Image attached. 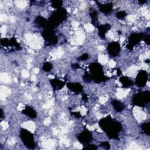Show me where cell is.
<instances>
[{
  "mask_svg": "<svg viewBox=\"0 0 150 150\" xmlns=\"http://www.w3.org/2000/svg\"><path fill=\"white\" fill-rule=\"evenodd\" d=\"M100 146L105 149H109L110 148V144L107 141H104V142H103L100 144Z\"/></svg>",
  "mask_w": 150,
  "mask_h": 150,
  "instance_id": "4316f807",
  "label": "cell"
},
{
  "mask_svg": "<svg viewBox=\"0 0 150 150\" xmlns=\"http://www.w3.org/2000/svg\"><path fill=\"white\" fill-rule=\"evenodd\" d=\"M116 16L118 19H122L127 16V13L124 11H119L116 13Z\"/></svg>",
  "mask_w": 150,
  "mask_h": 150,
  "instance_id": "484cf974",
  "label": "cell"
},
{
  "mask_svg": "<svg viewBox=\"0 0 150 150\" xmlns=\"http://www.w3.org/2000/svg\"><path fill=\"white\" fill-rule=\"evenodd\" d=\"M120 45L117 42H111L107 46L108 53L112 57H115L118 56L120 52Z\"/></svg>",
  "mask_w": 150,
  "mask_h": 150,
  "instance_id": "9c48e42d",
  "label": "cell"
},
{
  "mask_svg": "<svg viewBox=\"0 0 150 150\" xmlns=\"http://www.w3.org/2000/svg\"><path fill=\"white\" fill-rule=\"evenodd\" d=\"M67 17V12L63 8L57 9L49 18L47 21V26L53 28L64 21ZM46 27V28H47Z\"/></svg>",
  "mask_w": 150,
  "mask_h": 150,
  "instance_id": "3957f363",
  "label": "cell"
},
{
  "mask_svg": "<svg viewBox=\"0 0 150 150\" xmlns=\"http://www.w3.org/2000/svg\"><path fill=\"white\" fill-rule=\"evenodd\" d=\"M112 106L117 112H121L123 110L124 107L122 103L117 100H113L111 101Z\"/></svg>",
  "mask_w": 150,
  "mask_h": 150,
  "instance_id": "e0dca14e",
  "label": "cell"
},
{
  "mask_svg": "<svg viewBox=\"0 0 150 150\" xmlns=\"http://www.w3.org/2000/svg\"><path fill=\"white\" fill-rule=\"evenodd\" d=\"M1 45L4 46H14L17 49H19V48L20 47L19 44L18 43L15 38H12L11 39L2 38L1 39Z\"/></svg>",
  "mask_w": 150,
  "mask_h": 150,
  "instance_id": "8fae6325",
  "label": "cell"
},
{
  "mask_svg": "<svg viewBox=\"0 0 150 150\" xmlns=\"http://www.w3.org/2000/svg\"><path fill=\"white\" fill-rule=\"evenodd\" d=\"M141 128L142 129V132L144 134L148 135L150 134V122H149L142 124L141 126Z\"/></svg>",
  "mask_w": 150,
  "mask_h": 150,
  "instance_id": "44dd1931",
  "label": "cell"
},
{
  "mask_svg": "<svg viewBox=\"0 0 150 150\" xmlns=\"http://www.w3.org/2000/svg\"><path fill=\"white\" fill-rule=\"evenodd\" d=\"M83 149H88V150H96V149H97V146L95 145L88 144L86 145L85 146H84Z\"/></svg>",
  "mask_w": 150,
  "mask_h": 150,
  "instance_id": "d4e9b609",
  "label": "cell"
},
{
  "mask_svg": "<svg viewBox=\"0 0 150 150\" xmlns=\"http://www.w3.org/2000/svg\"><path fill=\"white\" fill-rule=\"evenodd\" d=\"M72 114L77 118H80L81 117V115L79 112H72Z\"/></svg>",
  "mask_w": 150,
  "mask_h": 150,
  "instance_id": "f546056e",
  "label": "cell"
},
{
  "mask_svg": "<svg viewBox=\"0 0 150 150\" xmlns=\"http://www.w3.org/2000/svg\"><path fill=\"white\" fill-rule=\"evenodd\" d=\"M88 57V55L87 54V53H84L83 54H82L81 56H80L78 59L80 60H82V61H84V60H86Z\"/></svg>",
  "mask_w": 150,
  "mask_h": 150,
  "instance_id": "83f0119b",
  "label": "cell"
},
{
  "mask_svg": "<svg viewBox=\"0 0 150 150\" xmlns=\"http://www.w3.org/2000/svg\"><path fill=\"white\" fill-rule=\"evenodd\" d=\"M148 73L145 70H140L135 79V84L139 87H144L148 80Z\"/></svg>",
  "mask_w": 150,
  "mask_h": 150,
  "instance_id": "ba28073f",
  "label": "cell"
},
{
  "mask_svg": "<svg viewBox=\"0 0 150 150\" xmlns=\"http://www.w3.org/2000/svg\"><path fill=\"white\" fill-rule=\"evenodd\" d=\"M52 68H53L52 64L49 62H45L42 66L43 70L46 72L50 71L52 69Z\"/></svg>",
  "mask_w": 150,
  "mask_h": 150,
  "instance_id": "7402d4cb",
  "label": "cell"
},
{
  "mask_svg": "<svg viewBox=\"0 0 150 150\" xmlns=\"http://www.w3.org/2000/svg\"><path fill=\"white\" fill-rule=\"evenodd\" d=\"M42 36L48 45H52L57 43V38L54 32V29L47 27L42 33Z\"/></svg>",
  "mask_w": 150,
  "mask_h": 150,
  "instance_id": "8992f818",
  "label": "cell"
},
{
  "mask_svg": "<svg viewBox=\"0 0 150 150\" xmlns=\"http://www.w3.org/2000/svg\"><path fill=\"white\" fill-rule=\"evenodd\" d=\"M23 114L31 118H35L37 116V114L36 111L29 106H26L25 108L22 110Z\"/></svg>",
  "mask_w": 150,
  "mask_h": 150,
  "instance_id": "2e32d148",
  "label": "cell"
},
{
  "mask_svg": "<svg viewBox=\"0 0 150 150\" xmlns=\"http://www.w3.org/2000/svg\"><path fill=\"white\" fill-rule=\"evenodd\" d=\"M150 92L149 91H140L133 97L132 104L139 107H144L149 103Z\"/></svg>",
  "mask_w": 150,
  "mask_h": 150,
  "instance_id": "277c9868",
  "label": "cell"
},
{
  "mask_svg": "<svg viewBox=\"0 0 150 150\" xmlns=\"http://www.w3.org/2000/svg\"><path fill=\"white\" fill-rule=\"evenodd\" d=\"M133 47H134V46H133L132 45H130L129 43H128V44H127V49H128L129 50H132Z\"/></svg>",
  "mask_w": 150,
  "mask_h": 150,
  "instance_id": "4dcf8cb0",
  "label": "cell"
},
{
  "mask_svg": "<svg viewBox=\"0 0 150 150\" xmlns=\"http://www.w3.org/2000/svg\"><path fill=\"white\" fill-rule=\"evenodd\" d=\"M67 87L74 93H80L83 90V86L79 83H68Z\"/></svg>",
  "mask_w": 150,
  "mask_h": 150,
  "instance_id": "4fadbf2b",
  "label": "cell"
},
{
  "mask_svg": "<svg viewBox=\"0 0 150 150\" xmlns=\"http://www.w3.org/2000/svg\"><path fill=\"white\" fill-rule=\"evenodd\" d=\"M90 74L92 77V79L96 83L104 82L109 79V78L104 74L103 67L99 63H92L89 66Z\"/></svg>",
  "mask_w": 150,
  "mask_h": 150,
  "instance_id": "7a4b0ae2",
  "label": "cell"
},
{
  "mask_svg": "<svg viewBox=\"0 0 150 150\" xmlns=\"http://www.w3.org/2000/svg\"><path fill=\"white\" fill-rule=\"evenodd\" d=\"M91 19V23L92 24L96 26L97 27L98 25V14L97 12L96 11H93L90 13Z\"/></svg>",
  "mask_w": 150,
  "mask_h": 150,
  "instance_id": "ffe728a7",
  "label": "cell"
},
{
  "mask_svg": "<svg viewBox=\"0 0 150 150\" xmlns=\"http://www.w3.org/2000/svg\"><path fill=\"white\" fill-rule=\"evenodd\" d=\"M83 99L84 101L87 100V96H86V94H83Z\"/></svg>",
  "mask_w": 150,
  "mask_h": 150,
  "instance_id": "d6a6232c",
  "label": "cell"
},
{
  "mask_svg": "<svg viewBox=\"0 0 150 150\" xmlns=\"http://www.w3.org/2000/svg\"><path fill=\"white\" fill-rule=\"evenodd\" d=\"M83 80L86 83H90V82H91L93 80L92 77H91V74L89 73H88V72H86L85 74H84V76H83Z\"/></svg>",
  "mask_w": 150,
  "mask_h": 150,
  "instance_id": "cb8c5ba5",
  "label": "cell"
},
{
  "mask_svg": "<svg viewBox=\"0 0 150 150\" xmlns=\"http://www.w3.org/2000/svg\"><path fill=\"white\" fill-rule=\"evenodd\" d=\"M144 37V35L141 33H132L128 39V43L132 45L133 46L135 45H137Z\"/></svg>",
  "mask_w": 150,
  "mask_h": 150,
  "instance_id": "30bf717a",
  "label": "cell"
},
{
  "mask_svg": "<svg viewBox=\"0 0 150 150\" xmlns=\"http://www.w3.org/2000/svg\"><path fill=\"white\" fill-rule=\"evenodd\" d=\"M36 23L40 27L46 28L47 26V21L42 16H39L35 19Z\"/></svg>",
  "mask_w": 150,
  "mask_h": 150,
  "instance_id": "ac0fdd59",
  "label": "cell"
},
{
  "mask_svg": "<svg viewBox=\"0 0 150 150\" xmlns=\"http://www.w3.org/2000/svg\"><path fill=\"white\" fill-rule=\"evenodd\" d=\"M50 84L53 88L55 90H58L62 88L64 86V83L57 79H53L50 80Z\"/></svg>",
  "mask_w": 150,
  "mask_h": 150,
  "instance_id": "9a60e30c",
  "label": "cell"
},
{
  "mask_svg": "<svg viewBox=\"0 0 150 150\" xmlns=\"http://www.w3.org/2000/svg\"><path fill=\"white\" fill-rule=\"evenodd\" d=\"M98 28V35L100 36V37L103 39H104L105 38V34L106 32L111 28V26L108 24H104V25H98L97 26Z\"/></svg>",
  "mask_w": 150,
  "mask_h": 150,
  "instance_id": "7c38bea8",
  "label": "cell"
},
{
  "mask_svg": "<svg viewBox=\"0 0 150 150\" xmlns=\"http://www.w3.org/2000/svg\"><path fill=\"white\" fill-rule=\"evenodd\" d=\"M53 8L57 9L62 8V1H52V5Z\"/></svg>",
  "mask_w": 150,
  "mask_h": 150,
  "instance_id": "603a6c76",
  "label": "cell"
},
{
  "mask_svg": "<svg viewBox=\"0 0 150 150\" xmlns=\"http://www.w3.org/2000/svg\"><path fill=\"white\" fill-rule=\"evenodd\" d=\"M92 139V134L88 129H84L77 135L78 141L84 145L89 144Z\"/></svg>",
  "mask_w": 150,
  "mask_h": 150,
  "instance_id": "52a82bcc",
  "label": "cell"
},
{
  "mask_svg": "<svg viewBox=\"0 0 150 150\" xmlns=\"http://www.w3.org/2000/svg\"><path fill=\"white\" fill-rule=\"evenodd\" d=\"M20 137L23 144L28 148L33 149L35 148L36 144L33 135L29 131L22 128L20 131Z\"/></svg>",
  "mask_w": 150,
  "mask_h": 150,
  "instance_id": "5b68a950",
  "label": "cell"
},
{
  "mask_svg": "<svg viewBox=\"0 0 150 150\" xmlns=\"http://www.w3.org/2000/svg\"><path fill=\"white\" fill-rule=\"evenodd\" d=\"M72 67H73L74 69H78V68L80 67L79 65L78 64H76V63L73 64V65H72Z\"/></svg>",
  "mask_w": 150,
  "mask_h": 150,
  "instance_id": "1f68e13d",
  "label": "cell"
},
{
  "mask_svg": "<svg viewBox=\"0 0 150 150\" xmlns=\"http://www.w3.org/2000/svg\"><path fill=\"white\" fill-rule=\"evenodd\" d=\"M143 39H144V41L145 42V43L148 45H149L150 43H149V35H145V36L143 37Z\"/></svg>",
  "mask_w": 150,
  "mask_h": 150,
  "instance_id": "f1b7e54d",
  "label": "cell"
},
{
  "mask_svg": "<svg viewBox=\"0 0 150 150\" xmlns=\"http://www.w3.org/2000/svg\"><path fill=\"white\" fill-rule=\"evenodd\" d=\"M98 3V6L100 8V11L104 13H110L112 9V3H108L105 4H101L99 2H97Z\"/></svg>",
  "mask_w": 150,
  "mask_h": 150,
  "instance_id": "5bb4252c",
  "label": "cell"
},
{
  "mask_svg": "<svg viewBox=\"0 0 150 150\" xmlns=\"http://www.w3.org/2000/svg\"><path fill=\"white\" fill-rule=\"evenodd\" d=\"M120 81L121 82V83L122 84V87H129L131 86L132 85L133 83L132 81V80H131L127 76H121L120 78Z\"/></svg>",
  "mask_w": 150,
  "mask_h": 150,
  "instance_id": "d6986e66",
  "label": "cell"
},
{
  "mask_svg": "<svg viewBox=\"0 0 150 150\" xmlns=\"http://www.w3.org/2000/svg\"><path fill=\"white\" fill-rule=\"evenodd\" d=\"M1 118H3V111H2V110L1 109Z\"/></svg>",
  "mask_w": 150,
  "mask_h": 150,
  "instance_id": "836d02e7",
  "label": "cell"
},
{
  "mask_svg": "<svg viewBox=\"0 0 150 150\" xmlns=\"http://www.w3.org/2000/svg\"><path fill=\"white\" fill-rule=\"evenodd\" d=\"M100 128L111 139H118L120 132L122 129L121 123L110 116L101 119L98 122Z\"/></svg>",
  "mask_w": 150,
  "mask_h": 150,
  "instance_id": "6da1fadb",
  "label": "cell"
}]
</instances>
